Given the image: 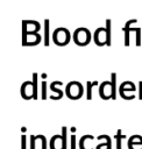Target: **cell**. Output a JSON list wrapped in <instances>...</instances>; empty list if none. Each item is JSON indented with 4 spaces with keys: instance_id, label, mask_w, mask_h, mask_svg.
Segmentation results:
<instances>
[{
    "instance_id": "obj_1",
    "label": "cell",
    "mask_w": 142,
    "mask_h": 149,
    "mask_svg": "<svg viewBox=\"0 0 142 149\" xmlns=\"http://www.w3.org/2000/svg\"><path fill=\"white\" fill-rule=\"evenodd\" d=\"M70 40H71V34H70V31H69L68 28L58 27L52 33V41L58 47L66 45L70 42Z\"/></svg>"
},
{
    "instance_id": "obj_2",
    "label": "cell",
    "mask_w": 142,
    "mask_h": 149,
    "mask_svg": "<svg viewBox=\"0 0 142 149\" xmlns=\"http://www.w3.org/2000/svg\"><path fill=\"white\" fill-rule=\"evenodd\" d=\"M83 93H84L83 84L77 81V80H72V81L68 83L65 86V94L69 99L77 100V99L81 98Z\"/></svg>"
},
{
    "instance_id": "obj_3",
    "label": "cell",
    "mask_w": 142,
    "mask_h": 149,
    "mask_svg": "<svg viewBox=\"0 0 142 149\" xmlns=\"http://www.w3.org/2000/svg\"><path fill=\"white\" fill-rule=\"evenodd\" d=\"M91 37H92L91 31L85 27H79L73 31V42L77 45L80 47L87 45L91 42Z\"/></svg>"
},
{
    "instance_id": "obj_4",
    "label": "cell",
    "mask_w": 142,
    "mask_h": 149,
    "mask_svg": "<svg viewBox=\"0 0 142 149\" xmlns=\"http://www.w3.org/2000/svg\"><path fill=\"white\" fill-rule=\"evenodd\" d=\"M41 29V24L35 20H23L22 21V37L28 33H38Z\"/></svg>"
},
{
    "instance_id": "obj_5",
    "label": "cell",
    "mask_w": 142,
    "mask_h": 149,
    "mask_svg": "<svg viewBox=\"0 0 142 149\" xmlns=\"http://www.w3.org/2000/svg\"><path fill=\"white\" fill-rule=\"evenodd\" d=\"M93 40H94V43L99 47H102V45H107V31H106V28H102V27H99L95 29V31L93 33Z\"/></svg>"
},
{
    "instance_id": "obj_6",
    "label": "cell",
    "mask_w": 142,
    "mask_h": 149,
    "mask_svg": "<svg viewBox=\"0 0 142 149\" xmlns=\"http://www.w3.org/2000/svg\"><path fill=\"white\" fill-rule=\"evenodd\" d=\"M21 97L24 99V100H30V99H34V84L33 81H24L22 85H21Z\"/></svg>"
},
{
    "instance_id": "obj_7",
    "label": "cell",
    "mask_w": 142,
    "mask_h": 149,
    "mask_svg": "<svg viewBox=\"0 0 142 149\" xmlns=\"http://www.w3.org/2000/svg\"><path fill=\"white\" fill-rule=\"evenodd\" d=\"M99 95L104 100L112 99V86L111 80H105L99 85Z\"/></svg>"
},
{
    "instance_id": "obj_8",
    "label": "cell",
    "mask_w": 142,
    "mask_h": 149,
    "mask_svg": "<svg viewBox=\"0 0 142 149\" xmlns=\"http://www.w3.org/2000/svg\"><path fill=\"white\" fill-rule=\"evenodd\" d=\"M41 35L38 33H28L26 36L22 37V44L23 45H36L41 42Z\"/></svg>"
},
{
    "instance_id": "obj_9",
    "label": "cell",
    "mask_w": 142,
    "mask_h": 149,
    "mask_svg": "<svg viewBox=\"0 0 142 149\" xmlns=\"http://www.w3.org/2000/svg\"><path fill=\"white\" fill-rule=\"evenodd\" d=\"M61 85H63V83H62L61 80H54V81L50 84V90H51L52 92H56V93H57V95H51V97H50L52 100H58V99H61V98L63 97V91L57 87V86H61Z\"/></svg>"
},
{
    "instance_id": "obj_10",
    "label": "cell",
    "mask_w": 142,
    "mask_h": 149,
    "mask_svg": "<svg viewBox=\"0 0 142 149\" xmlns=\"http://www.w3.org/2000/svg\"><path fill=\"white\" fill-rule=\"evenodd\" d=\"M50 149H63V137L62 135H54L50 139Z\"/></svg>"
},
{
    "instance_id": "obj_11",
    "label": "cell",
    "mask_w": 142,
    "mask_h": 149,
    "mask_svg": "<svg viewBox=\"0 0 142 149\" xmlns=\"http://www.w3.org/2000/svg\"><path fill=\"white\" fill-rule=\"evenodd\" d=\"M136 90V86H135V84L133 83V81H130V80H125V81H122L121 84H120V87H119V92H127V91H132V92H134Z\"/></svg>"
},
{
    "instance_id": "obj_12",
    "label": "cell",
    "mask_w": 142,
    "mask_h": 149,
    "mask_svg": "<svg viewBox=\"0 0 142 149\" xmlns=\"http://www.w3.org/2000/svg\"><path fill=\"white\" fill-rule=\"evenodd\" d=\"M135 22H137V20L136 19H132V20H129V21H127L126 22V24H125V27L122 28L123 29V31H125V45H129V43H130V41H129V33H130V24L132 23H135Z\"/></svg>"
},
{
    "instance_id": "obj_13",
    "label": "cell",
    "mask_w": 142,
    "mask_h": 149,
    "mask_svg": "<svg viewBox=\"0 0 142 149\" xmlns=\"http://www.w3.org/2000/svg\"><path fill=\"white\" fill-rule=\"evenodd\" d=\"M49 24H50V21L48 19L44 20V44L45 47L49 45L50 43V31H49Z\"/></svg>"
},
{
    "instance_id": "obj_14",
    "label": "cell",
    "mask_w": 142,
    "mask_h": 149,
    "mask_svg": "<svg viewBox=\"0 0 142 149\" xmlns=\"http://www.w3.org/2000/svg\"><path fill=\"white\" fill-rule=\"evenodd\" d=\"M111 86H112V99H116V73H111Z\"/></svg>"
},
{
    "instance_id": "obj_15",
    "label": "cell",
    "mask_w": 142,
    "mask_h": 149,
    "mask_svg": "<svg viewBox=\"0 0 142 149\" xmlns=\"http://www.w3.org/2000/svg\"><path fill=\"white\" fill-rule=\"evenodd\" d=\"M87 140H94L93 135H90V134L83 135V136L80 137V140H79V143H78V147H79V149H90V148H86V147L84 146V143H85Z\"/></svg>"
},
{
    "instance_id": "obj_16",
    "label": "cell",
    "mask_w": 142,
    "mask_h": 149,
    "mask_svg": "<svg viewBox=\"0 0 142 149\" xmlns=\"http://www.w3.org/2000/svg\"><path fill=\"white\" fill-rule=\"evenodd\" d=\"M97 84H98L97 80L93 81V83L88 80V81L86 83V99H87V100H91V99H92V87H93L94 85H97Z\"/></svg>"
},
{
    "instance_id": "obj_17",
    "label": "cell",
    "mask_w": 142,
    "mask_h": 149,
    "mask_svg": "<svg viewBox=\"0 0 142 149\" xmlns=\"http://www.w3.org/2000/svg\"><path fill=\"white\" fill-rule=\"evenodd\" d=\"M114 137H115V140H116V149H122V147H121V140H122V139H126V135H123V134L121 133V129H118Z\"/></svg>"
},
{
    "instance_id": "obj_18",
    "label": "cell",
    "mask_w": 142,
    "mask_h": 149,
    "mask_svg": "<svg viewBox=\"0 0 142 149\" xmlns=\"http://www.w3.org/2000/svg\"><path fill=\"white\" fill-rule=\"evenodd\" d=\"M111 27H112V22H111V19H107L106 20V31H107V45L111 47Z\"/></svg>"
},
{
    "instance_id": "obj_19",
    "label": "cell",
    "mask_w": 142,
    "mask_h": 149,
    "mask_svg": "<svg viewBox=\"0 0 142 149\" xmlns=\"http://www.w3.org/2000/svg\"><path fill=\"white\" fill-rule=\"evenodd\" d=\"M62 137H63V149H68V128L65 126L62 127Z\"/></svg>"
},
{
    "instance_id": "obj_20",
    "label": "cell",
    "mask_w": 142,
    "mask_h": 149,
    "mask_svg": "<svg viewBox=\"0 0 142 149\" xmlns=\"http://www.w3.org/2000/svg\"><path fill=\"white\" fill-rule=\"evenodd\" d=\"M132 30H134L135 33H136V45L139 47V45H141V28H139V27H136V28H130V31Z\"/></svg>"
},
{
    "instance_id": "obj_21",
    "label": "cell",
    "mask_w": 142,
    "mask_h": 149,
    "mask_svg": "<svg viewBox=\"0 0 142 149\" xmlns=\"http://www.w3.org/2000/svg\"><path fill=\"white\" fill-rule=\"evenodd\" d=\"M33 84H34V99H37V73H33Z\"/></svg>"
},
{
    "instance_id": "obj_22",
    "label": "cell",
    "mask_w": 142,
    "mask_h": 149,
    "mask_svg": "<svg viewBox=\"0 0 142 149\" xmlns=\"http://www.w3.org/2000/svg\"><path fill=\"white\" fill-rule=\"evenodd\" d=\"M35 137H36V140H41V142H42V149H47V139H45V136L42 135V134H40V135H36Z\"/></svg>"
},
{
    "instance_id": "obj_23",
    "label": "cell",
    "mask_w": 142,
    "mask_h": 149,
    "mask_svg": "<svg viewBox=\"0 0 142 149\" xmlns=\"http://www.w3.org/2000/svg\"><path fill=\"white\" fill-rule=\"evenodd\" d=\"M42 95H41V98L43 99V100H45V98H47V83H45V80H43L42 83Z\"/></svg>"
},
{
    "instance_id": "obj_24",
    "label": "cell",
    "mask_w": 142,
    "mask_h": 149,
    "mask_svg": "<svg viewBox=\"0 0 142 149\" xmlns=\"http://www.w3.org/2000/svg\"><path fill=\"white\" fill-rule=\"evenodd\" d=\"M97 139H98V140L105 139V140H106V142L108 143V149H112V142H111V137H109L108 135H99Z\"/></svg>"
},
{
    "instance_id": "obj_25",
    "label": "cell",
    "mask_w": 142,
    "mask_h": 149,
    "mask_svg": "<svg viewBox=\"0 0 142 149\" xmlns=\"http://www.w3.org/2000/svg\"><path fill=\"white\" fill-rule=\"evenodd\" d=\"M119 93H120V97H121V98H123L125 100H132V99H134V98H135V95H134V94L127 95L125 92H119Z\"/></svg>"
},
{
    "instance_id": "obj_26",
    "label": "cell",
    "mask_w": 142,
    "mask_h": 149,
    "mask_svg": "<svg viewBox=\"0 0 142 149\" xmlns=\"http://www.w3.org/2000/svg\"><path fill=\"white\" fill-rule=\"evenodd\" d=\"M70 149H76V135L72 134L71 139H70Z\"/></svg>"
},
{
    "instance_id": "obj_27",
    "label": "cell",
    "mask_w": 142,
    "mask_h": 149,
    "mask_svg": "<svg viewBox=\"0 0 142 149\" xmlns=\"http://www.w3.org/2000/svg\"><path fill=\"white\" fill-rule=\"evenodd\" d=\"M35 142H36L35 135H30V149H36L35 148Z\"/></svg>"
},
{
    "instance_id": "obj_28",
    "label": "cell",
    "mask_w": 142,
    "mask_h": 149,
    "mask_svg": "<svg viewBox=\"0 0 142 149\" xmlns=\"http://www.w3.org/2000/svg\"><path fill=\"white\" fill-rule=\"evenodd\" d=\"M26 135L23 134L22 136H21V149H27V147H26Z\"/></svg>"
},
{
    "instance_id": "obj_29",
    "label": "cell",
    "mask_w": 142,
    "mask_h": 149,
    "mask_svg": "<svg viewBox=\"0 0 142 149\" xmlns=\"http://www.w3.org/2000/svg\"><path fill=\"white\" fill-rule=\"evenodd\" d=\"M95 149H108V143L106 142V143H99L97 147H95Z\"/></svg>"
},
{
    "instance_id": "obj_30",
    "label": "cell",
    "mask_w": 142,
    "mask_h": 149,
    "mask_svg": "<svg viewBox=\"0 0 142 149\" xmlns=\"http://www.w3.org/2000/svg\"><path fill=\"white\" fill-rule=\"evenodd\" d=\"M139 99L142 100V81L139 83Z\"/></svg>"
},
{
    "instance_id": "obj_31",
    "label": "cell",
    "mask_w": 142,
    "mask_h": 149,
    "mask_svg": "<svg viewBox=\"0 0 142 149\" xmlns=\"http://www.w3.org/2000/svg\"><path fill=\"white\" fill-rule=\"evenodd\" d=\"M71 132H72V134H74V132H76V127H71V129H70Z\"/></svg>"
},
{
    "instance_id": "obj_32",
    "label": "cell",
    "mask_w": 142,
    "mask_h": 149,
    "mask_svg": "<svg viewBox=\"0 0 142 149\" xmlns=\"http://www.w3.org/2000/svg\"><path fill=\"white\" fill-rule=\"evenodd\" d=\"M42 78L43 79H47V73H42Z\"/></svg>"
}]
</instances>
